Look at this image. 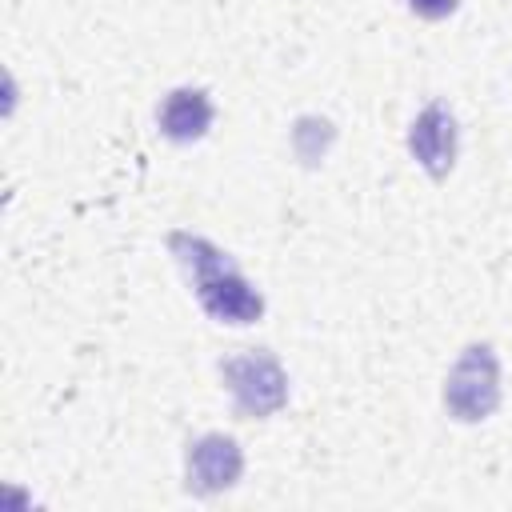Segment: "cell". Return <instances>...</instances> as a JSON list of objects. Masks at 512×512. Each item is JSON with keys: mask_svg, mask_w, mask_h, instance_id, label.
<instances>
[{"mask_svg": "<svg viewBox=\"0 0 512 512\" xmlns=\"http://www.w3.org/2000/svg\"><path fill=\"white\" fill-rule=\"evenodd\" d=\"M224 372V384L232 392V404H236V416L244 420H256V416H272L276 408H284L288 400V376L284 368L276 364V356L268 352H240V356H228L220 364Z\"/></svg>", "mask_w": 512, "mask_h": 512, "instance_id": "obj_3", "label": "cell"}, {"mask_svg": "<svg viewBox=\"0 0 512 512\" xmlns=\"http://www.w3.org/2000/svg\"><path fill=\"white\" fill-rule=\"evenodd\" d=\"M240 472H244V452L224 432H208L188 448V488L200 496L232 488Z\"/></svg>", "mask_w": 512, "mask_h": 512, "instance_id": "obj_4", "label": "cell"}, {"mask_svg": "<svg viewBox=\"0 0 512 512\" xmlns=\"http://www.w3.org/2000/svg\"><path fill=\"white\" fill-rule=\"evenodd\" d=\"M500 404V364H496V352L488 344H468L460 352V360L452 364L448 372V384H444V408L472 424V420H484L492 416Z\"/></svg>", "mask_w": 512, "mask_h": 512, "instance_id": "obj_2", "label": "cell"}, {"mask_svg": "<svg viewBox=\"0 0 512 512\" xmlns=\"http://www.w3.org/2000/svg\"><path fill=\"white\" fill-rule=\"evenodd\" d=\"M172 256L180 260V268L188 272L200 308L220 320V324H252L264 312L260 292L240 276V268L228 260V252H220L212 240L192 236V232H172L168 236Z\"/></svg>", "mask_w": 512, "mask_h": 512, "instance_id": "obj_1", "label": "cell"}, {"mask_svg": "<svg viewBox=\"0 0 512 512\" xmlns=\"http://www.w3.org/2000/svg\"><path fill=\"white\" fill-rule=\"evenodd\" d=\"M408 148L432 180H444L452 160H456V120H452V112L444 104H428L408 128Z\"/></svg>", "mask_w": 512, "mask_h": 512, "instance_id": "obj_5", "label": "cell"}, {"mask_svg": "<svg viewBox=\"0 0 512 512\" xmlns=\"http://www.w3.org/2000/svg\"><path fill=\"white\" fill-rule=\"evenodd\" d=\"M212 124V100L200 88H176L160 104V132L176 144H192Z\"/></svg>", "mask_w": 512, "mask_h": 512, "instance_id": "obj_6", "label": "cell"}, {"mask_svg": "<svg viewBox=\"0 0 512 512\" xmlns=\"http://www.w3.org/2000/svg\"><path fill=\"white\" fill-rule=\"evenodd\" d=\"M456 4L460 0H408V8L416 16H424V20H444L448 12H456Z\"/></svg>", "mask_w": 512, "mask_h": 512, "instance_id": "obj_7", "label": "cell"}]
</instances>
